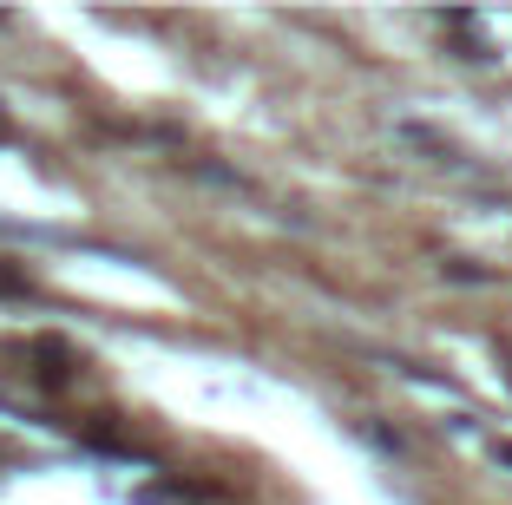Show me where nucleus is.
I'll return each instance as SVG.
<instances>
[{
    "label": "nucleus",
    "mask_w": 512,
    "mask_h": 505,
    "mask_svg": "<svg viewBox=\"0 0 512 505\" xmlns=\"http://www.w3.org/2000/svg\"><path fill=\"white\" fill-rule=\"evenodd\" d=\"M0 289H7V296H20V289H27V283H20L14 269H0Z\"/></svg>",
    "instance_id": "f257e3e1"
},
{
    "label": "nucleus",
    "mask_w": 512,
    "mask_h": 505,
    "mask_svg": "<svg viewBox=\"0 0 512 505\" xmlns=\"http://www.w3.org/2000/svg\"><path fill=\"white\" fill-rule=\"evenodd\" d=\"M0 132H7V119H0Z\"/></svg>",
    "instance_id": "f03ea898"
}]
</instances>
